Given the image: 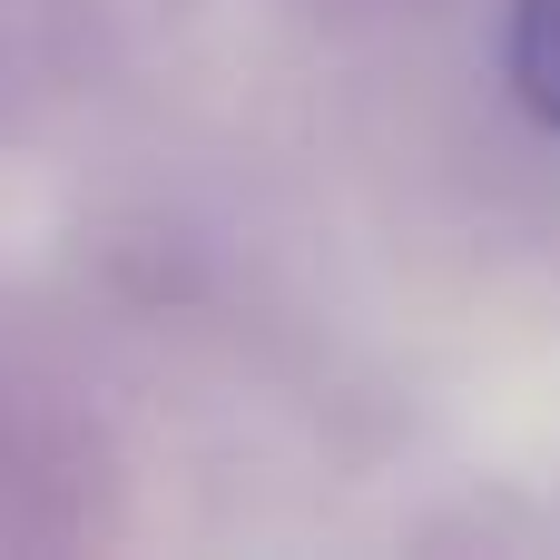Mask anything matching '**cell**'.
<instances>
[{"mask_svg": "<svg viewBox=\"0 0 560 560\" xmlns=\"http://www.w3.org/2000/svg\"><path fill=\"white\" fill-rule=\"evenodd\" d=\"M502 69H512V98H522L541 128H560V0H512Z\"/></svg>", "mask_w": 560, "mask_h": 560, "instance_id": "obj_1", "label": "cell"}]
</instances>
